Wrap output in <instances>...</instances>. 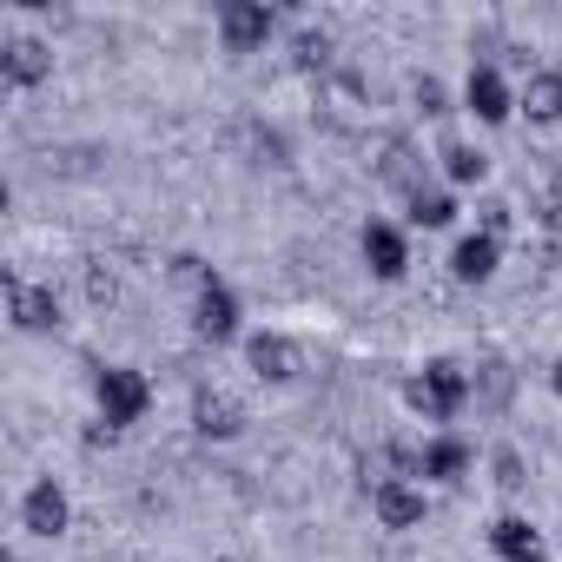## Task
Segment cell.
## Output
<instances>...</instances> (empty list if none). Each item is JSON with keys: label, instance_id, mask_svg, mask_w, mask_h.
Segmentation results:
<instances>
[{"label": "cell", "instance_id": "obj_1", "mask_svg": "<svg viewBox=\"0 0 562 562\" xmlns=\"http://www.w3.org/2000/svg\"><path fill=\"white\" fill-rule=\"evenodd\" d=\"M404 404H411L424 424H450L457 411H470V364H457V358H430V364L404 384Z\"/></svg>", "mask_w": 562, "mask_h": 562}, {"label": "cell", "instance_id": "obj_2", "mask_svg": "<svg viewBox=\"0 0 562 562\" xmlns=\"http://www.w3.org/2000/svg\"><path fill=\"white\" fill-rule=\"evenodd\" d=\"M93 404H100V424L133 430L153 411V378L133 364H106V371H93Z\"/></svg>", "mask_w": 562, "mask_h": 562}, {"label": "cell", "instance_id": "obj_3", "mask_svg": "<svg viewBox=\"0 0 562 562\" xmlns=\"http://www.w3.org/2000/svg\"><path fill=\"white\" fill-rule=\"evenodd\" d=\"M8 325L21 338H54L60 331V292L34 285V278H21V271H8Z\"/></svg>", "mask_w": 562, "mask_h": 562}, {"label": "cell", "instance_id": "obj_4", "mask_svg": "<svg viewBox=\"0 0 562 562\" xmlns=\"http://www.w3.org/2000/svg\"><path fill=\"white\" fill-rule=\"evenodd\" d=\"M245 371L258 384H299L305 378V351L285 331H245Z\"/></svg>", "mask_w": 562, "mask_h": 562}, {"label": "cell", "instance_id": "obj_5", "mask_svg": "<svg viewBox=\"0 0 562 562\" xmlns=\"http://www.w3.org/2000/svg\"><path fill=\"white\" fill-rule=\"evenodd\" d=\"M0 80H8V93H34L41 80H54V47L41 34H8L0 41Z\"/></svg>", "mask_w": 562, "mask_h": 562}, {"label": "cell", "instance_id": "obj_6", "mask_svg": "<svg viewBox=\"0 0 562 562\" xmlns=\"http://www.w3.org/2000/svg\"><path fill=\"white\" fill-rule=\"evenodd\" d=\"M371 172H378V186H391V192H404V199L424 192V153H417L404 133H378V139H371Z\"/></svg>", "mask_w": 562, "mask_h": 562}, {"label": "cell", "instance_id": "obj_7", "mask_svg": "<svg viewBox=\"0 0 562 562\" xmlns=\"http://www.w3.org/2000/svg\"><path fill=\"white\" fill-rule=\"evenodd\" d=\"M271 34H278V14L265 8V0H225V8H218V41H225V54H258Z\"/></svg>", "mask_w": 562, "mask_h": 562}, {"label": "cell", "instance_id": "obj_8", "mask_svg": "<svg viewBox=\"0 0 562 562\" xmlns=\"http://www.w3.org/2000/svg\"><path fill=\"white\" fill-rule=\"evenodd\" d=\"M463 113H476L483 126H509V113H516V87L503 80L496 60H476V67H470V80H463Z\"/></svg>", "mask_w": 562, "mask_h": 562}, {"label": "cell", "instance_id": "obj_9", "mask_svg": "<svg viewBox=\"0 0 562 562\" xmlns=\"http://www.w3.org/2000/svg\"><path fill=\"white\" fill-rule=\"evenodd\" d=\"M21 529H27V536H41V542L67 536V529H74V496H67L54 476L27 483V496H21Z\"/></svg>", "mask_w": 562, "mask_h": 562}, {"label": "cell", "instance_id": "obj_10", "mask_svg": "<svg viewBox=\"0 0 562 562\" xmlns=\"http://www.w3.org/2000/svg\"><path fill=\"white\" fill-rule=\"evenodd\" d=\"M358 251H364L371 278H384V285H397V278L411 271V238H404V225H391V218H371V225L358 232Z\"/></svg>", "mask_w": 562, "mask_h": 562}, {"label": "cell", "instance_id": "obj_11", "mask_svg": "<svg viewBox=\"0 0 562 562\" xmlns=\"http://www.w3.org/2000/svg\"><path fill=\"white\" fill-rule=\"evenodd\" d=\"M371 516H378L384 529H424L430 503H424V490H417L411 476H378V483H371Z\"/></svg>", "mask_w": 562, "mask_h": 562}, {"label": "cell", "instance_id": "obj_12", "mask_svg": "<svg viewBox=\"0 0 562 562\" xmlns=\"http://www.w3.org/2000/svg\"><path fill=\"white\" fill-rule=\"evenodd\" d=\"M192 338L199 345H232L238 338V292L225 285V278L192 299Z\"/></svg>", "mask_w": 562, "mask_h": 562}, {"label": "cell", "instance_id": "obj_13", "mask_svg": "<svg viewBox=\"0 0 562 562\" xmlns=\"http://www.w3.org/2000/svg\"><path fill=\"white\" fill-rule=\"evenodd\" d=\"M192 430H199L205 443H232V437H245V404H238L232 391L199 384V391H192Z\"/></svg>", "mask_w": 562, "mask_h": 562}, {"label": "cell", "instance_id": "obj_14", "mask_svg": "<svg viewBox=\"0 0 562 562\" xmlns=\"http://www.w3.org/2000/svg\"><path fill=\"white\" fill-rule=\"evenodd\" d=\"M470 404H476L483 417H503V411L516 404V364H509V358H476V364H470Z\"/></svg>", "mask_w": 562, "mask_h": 562}, {"label": "cell", "instance_id": "obj_15", "mask_svg": "<svg viewBox=\"0 0 562 562\" xmlns=\"http://www.w3.org/2000/svg\"><path fill=\"white\" fill-rule=\"evenodd\" d=\"M516 113L529 126H555L562 120V67H536L529 80H516Z\"/></svg>", "mask_w": 562, "mask_h": 562}, {"label": "cell", "instance_id": "obj_16", "mask_svg": "<svg viewBox=\"0 0 562 562\" xmlns=\"http://www.w3.org/2000/svg\"><path fill=\"white\" fill-rule=\"evenodd\" d=\"M470 463H476V450L463 443V437H430L424 450H417V476H430V483H463L470 476Z\"/></svg>", "mask_w": 562, "mask_h": 562}, {"label": "cell", "instance_id": "obj_17", "mask_svg": "<svg viewBox=\"0 0 562 562\" xmlns=\"http://www.w3.org/2000/svg\"><path fill=\"white\" fill-rule=\"evenodd\" d=\"M496 265H503V245L483 238V232H463L457 251H450V278H457V285H490Z\"/></svg>", "mask_w": 562, "mask_h": 562}, {"label": "cell", "instance_id": "obj_18", "mask_svg": "<svg viewBox=\"0 0 562 562\" xmlns=\"http://www.w3.org/2000/svg\"><path fill=\"white\" fill-rule=\"evenodd\" d=\"M490 549H496V562H549V542L522 516H496L490 522Z\"/></svg>", "mask_w": 562, "mask_h": 562}, {"label": "cell", "instance_id": "obj_19", "mask_svg": "<svg viewBox=\"0 0 562 562\" xmlns=\"http://www.w3.org/2000/svg\"><path fill=\"white\" fill-rule=\"evenodd\" d=\"M292 67L325 80V74L338 67V47H331V34H325V27H299V41H292Z\"/></svg>", "mask_w": 562, "mask_h": 562}, {"label": "cell", "instance_id": "obj_20", "mask_svg": "<svg viewBox=\"0 0 562 562\" xmlns=\"http://www.w3.org/2000/svg\"><path fill=\"white\" fill-rule=\"evenodd\" d=\"M443 179L450 186H483L490 179V153H476V146H463V139H443Z\"/></svg>", "mask_w": 562, "mask_h": 562}, {"label": "cell", "instance_id": "obj_21", "mask_svg": "<svg viewBox=\"0 0 562 562\" xmlns=\"http://www.w3.org/2000/svg\"><path fill=\"white\" fill-rule=\"evenodd\" d=\"M490 476H496L503 496H522V490H529V463H522V450H516V443H496V450H490Z\"/></svg>", "mask_w": 562, "mask_h": 562}, {"label": "cell", "instance_id": "obj_22", "mask_svg": "<svg viewBox=\"0 0 562 562\" xmlns=\"http://www.w3.org/2000/svg\"><path fill=\"white\" fill-rule=\"evenodd\" d=\"M166 278H172V285H179V292H186V299H199V292H205V285H218V271H212V265H205V258H199V251H179V258H172V265H166Z\"/></svg>", "mask_w": 562, "mask_h": 562}, {"label": "cell", "instance_id": "obj_23", "mask_svg": "<svg viewBox=\"0 0 562 562\" xmlns=\"http://www.w3.org/2000/svg\"><path fill=\"white\" fill-rule=\"evenodd\" d=\"M411 225H424V232H443V225H457V199L424 186V192L411 199Z\"/></svg>", "mask_w": 562, "mask_h": 562}, {"label": "cell", "instance_id": "obj_24", "mask_svg": "<svg viewBox=\"0 0 562 562\" xmlns=\"http://www.w3.org/2000/svg\"><path fill=\"white\" fill-rule=\"evenodd\" d=\"M411 106H417L424 120H450V113H457V106H450V87H443L437 74H417V80H411Z\"/></svg>", "mask_w": 562, "mask_h": 562}, {"label": "cell", "instance_id": "obj_25", "mask_svg": "<svg viewBox=\"0 0 562 562\" xmlns=\"http://www.w3.org/2000/svg\"><path fill=\"white\" fill-rule=\"evenodd\" d=\"M87 305H93V312H113V305H120V271H113L106 258L87 265Z\"/></svg>", "mask_w": 562, "mask_h": 562}, {"label": "cell", "instance_id": "obj_26", "mask_svg": "<svg viewBox=\"0 0 562 562\" xmlns=\"http://www.w3.org/2000/svg\"><path fill=\"white\" fill-rule=\"evenodd\" d=\"M476 232L503 245V238L516 232V205H509V199H483V205H476Z\"/></svg>", "mask_w": 562, "mask_h": 562}, {"label": "cell", "instance_id": "obj_27", "mask_svg": "<svg viewBox=\"0 0 562 562\" xmlns=\"http://www.w3.org/2000/svg\"><path fill=\"white\" fill-rule=\"evenodd\" d=\"M251 153H258V166H292L285 133H271V126H258V133H251Z\"/></svg>", "mask_w": 562, "mask_h": 562}, {"label": "cell", "instance_id": "obj_28", "mask_svg": "<svg viewBox=\"0 0 562 562\" xmlns=\"http://www.w3.org/2000/svg\"><path fill=\"white\" fill-rule=\"evenodd\" d=\"M542 238H549V251L562 258V205H549V212H542Z\"/></svg>", "mask_w": 562, "mask_h": 562}, {"label": "cell", "instance_id": "obj_29", "mask_svg": "<svg viewBox=\"0 0 562 562\" xmlns=\"http://www.w3.org/2000/svg\"><path fill=\"white\" fill-rule=\"evenodd\" d=\"M549 391H555V397H562V358H555V364H549Z\"/></svg>", "mask_w": 562, "mask_h": 562}]
</instances>
